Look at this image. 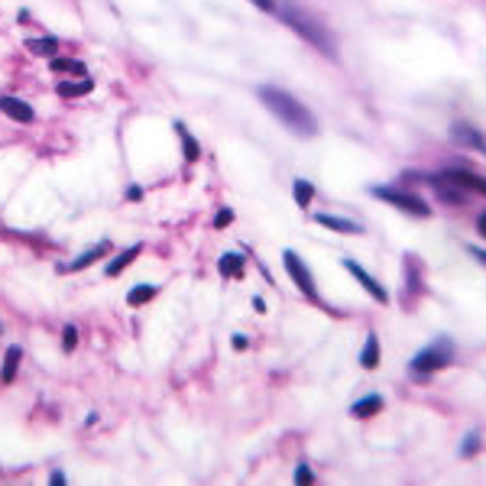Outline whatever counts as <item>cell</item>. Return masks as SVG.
<instances>
[{
	"label": "cell",
	"mask_w": 486,
	"mask_h": 486,
	"mask_svg": "<svg viewBox=\"0 0 486 486\" xmlns=\"http://www.w3.org/2000/svg\"><path fill=\"white\" fill-rule=\"evenodd\" d=\"M260 101L269 107V113L279 117V123L285 127L289 133L301 136V140H308L318 133V120H315V113L299 101V97H292L289 91H282V88H260Z\"/></svg>",
	"instance_id": "cell-1"
},
{
	"label": "cell",
	"mask_w": 486,
	"mask_h": 486,
	"mask_svg": "<svg viewBox=\"0 0 486 486\" xmlns=\"http://www.w3.org/2000/svg\"><path fill=\"white\" fill-rule=\"evenodd\" d=\"M279 17L289 23L295 33H299L305 42H311V46L318 49V52H324L327 58H334L337 56V39H334V33L321 23L315 13H308L305 7H299L295 0H285L279 7Z\"/></svg>",
	"instance_id": "cell-2"
},
{
	"label": "cell",
	"mask_w": 486,
	"mask_h": 486,
	"mask_svg": "<svg viewBox=\"0 0 486 486\" xmlns=\"http://www.w3.org/2000/svg\"><path fill=\"white\" fill-rule=\"evenodd\" d=\"M454 360V344L448 337H438L431 347H425L421 354L411 356V373L415 376H428V373H438L444 366Z\"/></svg>",
	"instance_id": "cell-3"
},
{
	"label": "cell",
	"mask_w": 486,
	"mask_h": 486,
	"mask_svg": "<svg viewBox=\"0 0 486 486\" xmlns=\"http://www.w3.org/2000/svg\"><path fill=\"white\" fill-rule=\"evenodd\" d=\"M370 195L383 198V201H389L393 207H399V211H405V214H411V217H428L431 214V207L425 205L418 195L402 191V188H370Z\"/></svg>",
	"instance_id": "cell-4"
},
{
	"label": "cell",
	"mask_w": 486,
	"mask_h": 486,
	"mask_svg": "<svg viewBox=\"0 0 486 486\" xmlns=\"http://www.w3.org/2000/svg\"><path fill=\"white\" fill-rule=\"evenodd\" d=\"M282 262H285V272H289L292 279H295V285H299L308 299H318V292H315V279H311L308 266H305V260H301L295 250H285L282 253Z\"/></svg>",
	"instance_id": "cell-5"
},
{
	"label": "cell",
	"mask_w": 486,
	"mask_h": 486,
	"mask_svg": "<svg viewBox=\"0 0 486 486\" xmlns=\"http://www.w3.org/2000/svg\"><path fill=\"white\" fill-rule=\"evenodd\" d=\"M344 269H347V272H354V279L360 282V285H363V289L370 292V295H373V299L379 301V305H386V301H389V295H386V289H383V285H379V282L373 279V276H370V272L363 269V266H360V262H354V260H350V256H347V260H344Z\"/></svg>",
	"instance_id": "cell-6"
},
{
	"label": "cell",
	"mask_w": 486,
	"mask_h": 486,
	"mask_svg": "<svg viewBox=\"0 0 486 486\" xmlns=\"http://www.w3.org/2000/svg\"><path fill=\"white\" fill-rule=\"evenodd\" d=\"M0 113H7L10 120L17 123H33V107L26 101H19V97H0Z\"/></svg>",
	"instance_id": "cell-7"
},
{
	"label": "cell",
	"mask_w": 486,
	"mask_h": 486,
	"mask_svg": "<svg viewBox=\"0 0 486 486\" xmlns=\"http://www.w3.org/2000/svg\"><path fill=\"white\" fill-rule=\"evenodd\" d=\"M450 136L460 143V146H467V150H477L480 156H486V140L480 136L473 127H467V123H457L454 130H450Z\"/></svg>",
	"instance_id": "cell-8"
},
{
	"label": "cell",
	"mask_w": 486,
	"mask_h": 486,
	"mask_svg": "<svg viewBox=\"0 0 486 486\" xmlns=\"http://www.w3.org/2000/svg\"><path fill=\"white\" fill-rule=\"evenodd\" d=\"M434 191H438L441 201H450V205H464V201H467V191H464L457 182H450V178H444V175L434 178Z\"/></svg>",
	"instance_id": "cell-9"
},
{
	"label": "cell",
	"mask_w": 486,
	"mask_h": 486,
	"mask_svg": "<svg viewBox=\"0 0 486 486\" xmlns=\"http://www.w3.org/2000/svg\"><path fill=\"white\" fill-rule=\"evenodd\" d=\"M107 250H111L107 243H97V246H91V250H88V253H81L78 260H72V262H68V266H58V272H78V269H84V266H91V262L97 260V256H104V253H107Z\"/></svg>",
	"instance_id": "cell-10"
},
{
	"label": "cell",
	"mask_w": 486,
	"mask_h": 486,
	"mask_svg": "<svg viewBox=\"0 0 486 486\" xmlns=\"http://www.w3.org/2000/svg\"><path fill=\"white\" fill-rule=\"evenodd\" d=\"M444 178L457 182L460 188H473V191H483L486 195V178L473 175V172H464V168H454V172H444Z\"/></svg>",
	"instance_id": "cell-11"
},
{
	"label": "cell",
	"mask_w": 486,
	"mask_h": 486,
	"mask_svg": "<svg viewBox=\"0 0 486 486\" xmlns=\"http://www.w3.org/2000/svg\"><path fill=\"white\" fill-rule=\"evenodd\" d=\"M19 360H23V350H19V347H10L7 356H3V370H0V379H3V383H13V379H17Z\"/></svg>",
	"instance_id": "cell-12"
},
{
	"label": "cell",
	"mask_w": 486,
	"mask_h": 486,
	"mask_svg": "<svg viewBox=\"0 0 486 486\" xmlns=\"http://www.w3.org/2000/svg\"><path fill=\"white\" fill-rule=\"evenodd\" d=\"M360 366H366V370H376V366H379V337L376 334H366L363 354H360Z\"/></svg>",
	"instance_id": "cell-13"
},
{
	"label": "cell",
	"mask_w": 486,
	"mask_h": 486,
	"mask_svg": "<svg viewBox=\"0 0 486 486\" xmlns=\"http://www.w3.org/2000/svg\"><path fill=\"white\" fill-rule=\"evenodd\" d=\"M350 411H354L356 418H370V415H376V411H383V395H363L360 402H354Z\"/></svg>",
	"instance_id": "cell-14"
},
{
	"label": "cell",
	"mask_w": 486,
	"mask_h": 486,
	"mask_svg": "<svg viewBox=\"0 0 486 486\" xmlns=\"http://www.w3.org/2000/svg\"><path fill=\"white\" fill-rule=\"evenodd\" d=\"M315 221L324 227H331V230H344V234H360V224H354V221H347V217H331V214H315Z\"/></svg>",
	"instance_id": "cell-15"
},
{
	"label": "cell",
	"mask_w": 486,
	"mask_h": 486,
	"mask_svg": "<svg viewBox=\"0 0 486 486\" xmlns=\"http://www.w3.org/2000/svg\"><path fill=\"white\" fill-rule=\"evenodd\" d=\"M94 88L91 78H81V81H58V94L62 97H78V94H88Z\"/></svg>",
	"instance_id": "cell-16"
},
{
	"label": "cell",
	"mask_w": 486,
	"mask_h": 486,
	"mask_svg": "<svg viewBox=\"0 0 486 486\" xmlns=\"http://www.w3.org/2000/svg\"><path fill=\"white\" fill-rule=\"evenodd\" d=\"M49 65H52V72H68V75L88 78V68H84L81 62H75V58H52Z\"/></svg>",
	"instance_id": "cell-17"
},
{
	"label": "cell",
	"mask_w": 486,
	"mask_h": 486,
	"mask_svg": "<svg viewBox=\"0 0 486 486\" xmlns=\"http://www.w3.org/2000/svg\"><path fill=\"white\" fill-rule=\"evenodd\" d=\"M26 49H29V52H36V56H52V52H58V39H56V36L29 39Z\"/></svg>",
	"instance_id": "cell-18"
},
{
	"label": "cell",
	"mask_w": 486,
	"mask_h": 486,
	"mask_svg": "<svg viewBox=\"0 0 486 486\" xmlns=\"http://www.w3.org/2000/svg\"><path fill=\"white\" fill-rule=\"evenodd\" d=\"M133 256H140V246H130V250H123L117 260L107 262V276H117V272H123L133 262Z\"/></svg>",
	"instance_id": "cell-19"
},
{
	"label": "cell",
	"mask_w": 486,
	"mask_h": 486,
	"mask_svg": "<svg viewBox=\"0 0 486 486\" xmlns=\"http://www.w3.org/2000/svg\"><path fill=\"white\" fill-rule=\"evenodd\" d=\"M243 272V256H237V253H227L224 260H221V276H240Z\"/></svg>",
	"instance_id": "cell-20"
},
{
	"label": "cell",
	"mask_w": 486,
	"mask_h": 486,
	"mask_svg": "<svg viewBox=\"0 0 486 486\" xmlns=\"http://www.w3.org/2000/svg\"><path fill=\"white\" fill-rule=\"evenodd\" d=\"M292 191H295V201H299L301 207L311 205V198H315V188L305 182V178H295V185H292Z\"/></svg>",
	"instance_id": "cell-21"
},
{
	"label": "cell",
	"mask_w": 486,
	"mask_h": 486,
	"mask_svg": "<svg viewBox=\"0 0 486 486\" xmlns=\"http://www.w3.org/2000/svg\"><path fill=\"white\" fill-rule=\"evenodd\" d=\"M175 130H178V136H182V146H185V159H191V162H195L198 156H201V150H198V143L191 140V136H188V130H185V127H182V123H175Z\"/></svg>",
	"instance_id": "cell-22"
},
{
	"label": "cell",
	"mask_w": 486,
	"mask_h": 486,
	"mask_svg": "<svg viewBox=\"0 0 486 486\" xmlns=\"http://www.w3.org/2000/svg\"><path fill=\"white\" fill-rule=\"evenodd\" d=\"M152 295H156V285H140V289H130L127 301H130V305H143V301H150Z\"/></svg>",
	"instance_id": "cell-23"
},
{
	"label": "cell",
	"mask_w": 486,
	"mask_h": 486,
	"mask_svg": "<svg viewBox=\"0 0 486 486\" xmlns=\"http://www.w3.org/2000/svg\"><path fill=\"white\" fill-rule=\"evenodd\" d=\"M295 483H301V486L315 483V473H311V470H308V464H301V467L295 470Z\"/></svg>",
	"instance_id": "cell-24"
},
{
	"label": "cell",
	"mask_w": 486,
	"mask_h": 486,
	"mask_svg": "<svg viewBox=\"0 0 486 486\" xmlns=\"http://www.w3.org/2000/svg\"><path fill=\"white\" fill-rule=\"evenodd\" d=\"M75 344H78V331H75V324H68L65 327V344H62V347H65L68 354H72V350H75Z\"/></svg>",
	"instance_id": "cell-25"
},
{
	"label": "cell",
	"mask_w": 486,
	"mask_h": 486,
	"mask_svg": "<svg viewBox=\"0 0 486 486\" xmlns=\"http://www.w3.org/2000/svg\"><path fill=\"white\" fill-rule=\"evenodd\" d=\"M253 3H256L260 10H266V13H276V10H279L276 7V0H253Z\"/></svg>",
	"instance_id": "cell-26"
},
{
	"label": "cell",
	"mask_w": 486,
	"mask_h": 486,
	"mask_svg": "<svg viewBox=\"0 0 486 486\" xmlns=\"http://www.w3.org/2000/svg\"><path fill=\"white\" fill-rule=\"evenodd\" d=\"M473 448H477V434H470L467 444H464V450H460V454H464V457H470V454H473Z\"/></svg>",
	"instance_id": "cell-27"
},
{
	"label": "cell",
	"mask_w": 486,
	"mask_h": 486,
	"mask_svg": "<svg viewBox=\"0 0 486 486\" xmlns=\"http://www.w3.org/2000/svg\"><path fill=\"white\" fill-rule=\"evenodd\" d=\"M49 483H52V486H58V483L65 486V473H58V470H56V473H52V477H49Z\"/></svg>",
	"instance_id": "cell-28"
},
{
	"label": "cell",
	"mask_w": 486,
	"mask_h": 486,
	"mask_svg": "<svg viewBox=\"0 0 486 486\" xmlns=\"http://www.w3.org/2000/svg\"><path fill=\"white\" fill-rule=\"evenodd\" d=\"M224 224H230V211H221V214H217V227H224Z\"/></svg>",
	"instance_id": "cell-29"
},
{
	"label": "cell",
	"mask_w": 486,
	"mask_h": 486,
	"mask_svg": "<svg viewBox=\"0 0 486 486\" xmlns=\"http://www.w3.org/2000/svg\"><path fill=\"white\" fill-rule=\"evenodd\" d=\"M234 347H237V350H243V347H246V337H243V334H234Z\"/></svg>",
	"instance_id": "cell-30"
},
{
	"label": "cell",
	"mask_w": 486,
	"mask_h": 486,
	"mask_svg": "<svg viewBox=\"0 0 486 486\" xmlns=\"http://www.w3.org/2000/svg\"><path fill=\"white\" fill-rule=\"evenodd\" d=\"M470 253H473V256H477L480 262H486V253H483V250H477V246H470Z\"/></svg>",
	"instance_id": "cell-31"
},
{
	"label": "cell",
	"mask_w": 486,
	"mask_h": 486,
	"mask_svg": "<svg viewBox=\"0 0 486 486\" xmlns=\"http://www.w3.org/2000/svg\"><path fill=\"white\" fill-rule=\"evenodd\" d=\"M480 234L486 237V214H480Z\"/></svg>",
	"instance_id": "cell-32"
}]
</instances>
